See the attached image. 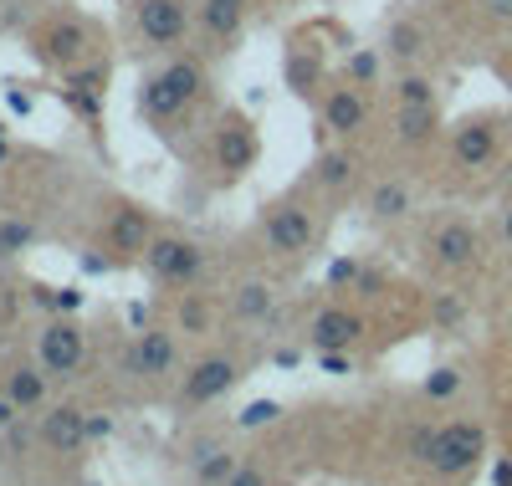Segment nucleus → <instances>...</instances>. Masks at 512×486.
<instances>
[{
    "instance_id": "nucleus-16",
    "label": "nucleus",
    "mask_w": 512,
    "mask_h": 486,
    "mask_svg": "<svg viewBox=\"0 0 512 486\" xmlns=\"http://www.w3.org/2000/svg\"><path fill=\"white\" fill-rule=\"evenodd\" d=\"M241 21H246V0H205L200 6V26L216 41H236Z\"/></svg>"
},
{
    "instance_id": "nucleus-34",
    "label": "nucleus",
    "mask_w": 512,
    "mask_h": 486,
    "mask_svg": "<svg viewBox=\"0 0 512 486\" xmlns=\"http://www.w3.org/2000/svg\"><path fill=\"white\" fill-rule=\"evenodd\" d=\"M492 481H497V486H512V461H497V471H492Z\"/></svg>"
},
{
    "instance_id": "nucleus-1",
    "label": "nucleus",
    "mask_w": 512,
    "mask_h": 486,
    "mask_svg": "<svg viewBox=\"0 0 512 486\" xmlns=\"http://www.w3.org/2000/svg\"><path fill=\"white\" fill-rule=\"evenodd\" d=\"M200 87H205L200 62H190V57H185V62H169V67H159L154 77L139 82V113L154 118V123H164V118L185 113V108L200 98Z\"/></svg>"
},
{
    "instance_id": "nucleus-9",
    "label": "nucleus",
    "mask_w": 512,
    "mask_h": 486,
    "mask_svg": "<svg viewBox=\"0 0 512 486\" xmlns=\"http://www.w3.org/2000/svg\"><path fill=\"white\" fill-rule=\"evenodd\" d=\"M359 333H364V318L359 313H344V307H328V313H318L308 323V343L318 353H344Z\"/></svg>"
},
{
    "instance_id": "nucleus-33",
    "label": "nucleus",
    "mask_w": 512,
    "mask_h": 486,
    "mask_svg": "<svg viewBox=\"0 0 512 486\" xmlns=\"http://www.w3.org/2000/svg\"><path fill=\"white\" fill-rule=\"evenodd\" d=\"M482 11H487L492 21H502V26H512V0H482Z\"/></svg>"
},
{
    "instance_id": "nucleus-30",
    "label": "nucleus",
    "mask_w": 512,
    "mask_h": 486,
    "mask_svg": "<svg viewBox=\"0 0 512 486\" xmlns=\"http://www.w3.org/2000/svg\"><path fill=\"white\" fill-rule=\"evenodd\" d=\"M456 389H461V374L456 369H436L431 379H425V394H431V400H451Z\"/></svg>"
},
{
    "instance_id": "nucleus-38",
    "label": "nucleus",
    "mask_w": 512,
    "mask_h": 486,
    "mask_svg": "<svg viewBox=\"0 0 512 486\" xmlns=\"http://www.w3.org/2000/svg\"><path fill=\"white\" fill-rule=\"evenodd\" d=\"M0 139H6V123H0Z\"/></svg>"
},
{
    "instance_id": "nucleus-25",
    "label": "nucleus",
    "mask_w": 512,
    "mask_h": 486,
    "mask_svg": "<svg viewBox=\"0 0 512 486\" xmlns=\"http://www.w3.org/2000/svg\"><path fill=\"white\" fill-rule=\"evenodd\" d=\"M287 87H292L297 98H308L313 87H318V62L303 57V52H292V57H287Z\"/></svg>"
},
{
    "instance_id": "nucleus-35",
    "label": "nucleus",
    "mask_w": 512,
    "mask_h": 486,
    "mask_svg": "<svg viewBox=\"0 0 512 486\" xmlns=\"http://www.w3.org/2000/svg\"><path fill=\"white\" fill-rule=\"evenodd\" d=\"M502 241H507V251H512V205L502 210Z\"/></svg>"
},
{
    "instance_id": "nucleus-37",
    "label": "nucleus",
    "mask_w": 512,
    "mask_h": 486,
    "mask_svg": "<svg viewBox=\"0 0 512 486\" xmlns=\"http://www.w3.org/2000/svg\"><path fill=\"white\" fill-rule=\"evenodd\" d=\"M6 159H11V144H6V139H0V164H6Z\"/></svg>"
},
{
    "instance_id": "nucleus-12",
    "label": "nucleus",
    "mask_w": 512,
    "mask_h": 486,
    "mask_svg": "<svg viewBox=\"0 0 512 486\" xmlns=\"http://www.w3.org/2000/svg\"><path fill=\"white\" fill-rule=\"evenodd\" d=\"M128 369H134V374H149V379L175 374V338H169L164 328H149V333H139L134 353H128Z\"/></svg>"
},
{
    "instance_id": "nucleus-3",
    "label": "nucleus",
    "mask_w": 512,
    "mask_h": 486,
    "mask_svg": "<svg viewBox=\"0 0 512 486\" xmlns=\"http://www.w3.org/2000/svg\"><path fill=\"white\" fill-rule=\"evenodd\" d=\"M144 261H149V272H154L159 282H169V287H195V282L205 277V251H200L195 241L159 236V241H149Z\"/></svg>"
},
{
    "instance_id": "nucleus-7",
    "label": "nucleus",
    "mask_w": 512,
    "mask_h": 486,
    "mask_svg": "<svg viewBox=\"0 0 512 486\" xmlns=\"http://www.w3.org/2000/svg\"><path fill=\"white\" fill-rule=\"evenodd\" d=\"M241 379V364L226 359V353H216V359H200L190 374H185V394H180V405H210V400H221V394Z\"/></svg>"
},
{
    "instance_id": "nucleus-17",
    "label": "nucleus",
    "mask_w": 512,
    "mask_h": 486,
    "mask_svg": "<svg viewBox=\"0 0 512 486\" xmlns=\"http://www.w3.org/2000/svg\"><path fill=\"white\" fill-rule=\"evenodd\" d=\"M6 400H11L16 410H36L41 400H47V369L16 364V369L6 374Z\"/></svg>"
},
{
    "instance_id": "nucleus-20",
    "label": "nucleus",
    "mask_w": 512,
    "mask_h": 486,
    "mask_svg": "<svg viewBox=\"0 0 512 486\" xmlns=\"http://www.w3.org/2000/svg\"><path fill=\"white\" fill-rule=\"evenodd\" d=\"M272 307H277V297H272V287H262V282H246V287H236V297H231V313L246 318V323H267Z\"/></svg>"
},
{
    "instance_id": "nucleus-13",
    "label": "nucleus",
    "mask_w": 512,
    "mask_h": 486,
    "mask_svg": "<svg viewBox=\"0 0 512 486\" xmlns=\"http://www.w3.org/2000/svg\"><path fill=\"white\" fill-rule=\"evenodd\" d=\"M369 108L359 98V87H333L328 103H323V123H328V134H354V128H364Z\"/></svg>"
},
{
    "instance_id": "nucleus-23",
    "label": "nucleus",
    "mask_w": 512,
    "mask_h": 486,
    "mask_svg": "<svg viewBox=\"0 0 512 486\" xmlns=\"http://www.w3.org/2000/svg\"><path fill=\"white\" fill-rule=\"evenodd\" d=\"M395 98H400V108H436V82L420 72H405L395 82Z\"/></svg>"
},
{
    "instance_id": "nucleus-6",
    "label": "nucleus",
    "mask_w": 512,
    "mask_h": 486,
    "mask_svg": "<svg viewBox=\"0 0 512 486\" xmlns=\"http://www.w3.org/2000/svg\"><path fill=\"white\" fill-rule=\"evenodd\" d=\"M82 353H88V343H82V328L77 323H47L36 338V359L47 374H77L82 369Z\"/></svg>"
},
{
    "instance_id": "nucleus-2",
    "label": "nucleus",
    "mask_w": 512,
    "mask_h": 486,
    "mask_svg": "<svg viewBox=\"0 0 512 486\" xmlns=\"http://www.w3.org/2000/svg\"><path fill=\"white\" fill-rule=\"evenodd\" d=\"M482 451H487V430L477 425V420H456V425H441V435H436V456H431V471L436 476H446V481H456V476H466L477 461H482Z\"/></svg>"
},
{
    "instance_id": "nucleus-21",
    "label": "nucleus",
    "mask_w": 512,
    "mask_h": 486,
    "mask_svg": "<svg viewBox=\"0 0 512 486\" xmlns=\"http://www.w3.org/2000/svg\"><path fill=\"white\" fill-rule=\"evenodd\" d=\"M369 210H374L379 220H400V215L410 210V190H405L400 180H384V185H374V195H369Z\"/></svg>"
},
{
    "instance_id": "nucleus-22",
    "label": "nucleus",
    "mask_w": 512,
    "mask_h": 486,
    "mask_svg": "<svg viewBox=\"0 0 512 486\" xmlns=\"http://www.w3.org/2000/svg\"><path fill=\"white\" fill-rule=\"evenodd\" d=\"M384 52H390L395 62H415V57L425 52V31H420L415 21H395V26H390V47H384Z\"/></svg>"
},
{
    "instance_id": "nucleus-14",
    "label": "nucleus",
    "mask_w": 512,
    "mask_h": 486,
    "mask_svg": "<svg viewBox=\"0 0 512 486\" xmlns=\"http://www.w3.org/2000/svg\"><path fill=\"white\" fill-rule=\"evenodd\" d=\"M108 246L123 251V256H134V251H149V215L134 210V205H123L113 220H108Z\"/></svg>"
},
{
    "instance_id": "nucleus-11",
    "label": "nucleus",
    "mask_w": 512,
    "mask_h": 486,
    "mask_svg": "<svg viewBox=\"0 0 512 486\" xmlns=\"http://www.w3.org/2000/svg\"><path fill=\"white\" fill-rule=\"evenodd\" d=\"M451 149H456V164H461V169L492 164V154H497V128H492V118H466V123L456 128Z\"/></svg>"
},
{
    "instance_id": "nucleus-29",
    "label": "nucleus",
    "mask_w": 512,
    "mask_h": 486,
    "mask_svg": "<svg viewBox=\"0 0 512 486\" xmlns=\"http://www.w3.org/2000/svg\"><path fill=\"white\" fill-rule=\"evenodd\" d=\"M180 328L185 333H210V307L200 297H185L180 302Z\"/></svg>"
},
{
    "instance_id": "nucleus-8",
    "label": "nucleus",
    "mask_w": 512,
    "mask_h": 486,
    "mask_svg": "<svg viewBox=\"0 0 512 486\" xmlns=\"http://www.w3.org/2000/svg\"><path fill=\"white\" fill-rule=\"evenodd\" d=\"M36 435H41V446H47V451H57V456H77L82 446H88V415H82L77 405H57V410L41 415Z\"/></svg>"
},
{
    "instance_id": "nucleus-24",
    "label": "nucleus",
    "mask_w": 512,
    "mask_h": 486,
    "mask_svg": "<svg viewBox=\"0 0 512 486\" xmlns=\"http://www.w3.org/2000/svg\"><path fill=\"white\" fill-rule=\"evenodd\" d=\"M313 180H318V185H328V190H344V185L354 180V154H323Z\"/></svg>"
},
{
    "instance_id": "nucleus-19",
    "label": "nucleus",
    "mask_w": 512,
    "mask_h": 486,
    "mask_svg": "<svg viewBox=\"0 0 512 486\" xmlns=\"http://www.w3.org/2000/svg\"><path fill=\"white\" fill-rule=\"evenodd\" d=\"M436 128H441L436 108H400V113H395V139L410 144V149H415V144H431Z\"/></svg>"
},
{
    "instance_id": "nucleus-36",
    "label": "nucleus",
    "mask_w": 512,
    "mask_h": 486,
    "mask_svg": "<svg viewBox=\"0 0 512 486\" xmlns=\"http://www.w3.org/2000/svg\"><path fill=\"white\" fill-rule=\"evenodd\" d=\"M6 323H11V313H6V302H0V333H6Z\"/></svg>"
},
{
    "instance_id": "nucleus-18",
    "label": "nucleus",
    "mask_w": 512,
    "mask_h": 486,
    "mask_svg": "<svg viewBox=\"0 0 512 486\" xmlns=\"http://www.w3.org/2000/svg\"><path fill=\"white\" fill-rule=\"evenodd\" d=\"M236 466H241V461H236L226 446H195V456H190V471H195L200 486H226Z\"/></svg>"
},
{
    "instance_id": "nucleus-5",
    "label": "nucleus",
    "mask_w": 512,
    "mask_h": 486,
    "mask_svg": "<svg viewBox=\"0 0 512 486\" xmlns=\"http://www.w3.org/2000/svg\"><path fill=\"white\" fill-rule=\"evenodd\" d=\"M134 26L149 47H175L190 31V0H139L134 6Z\"/></svg>"
},
{
    "instance_id": "nucleus-10",
    "label": "nucleus",
    "mask_w": 512,
    "mask_h": 486,
    "mask_svg": "<svg viewBox=\"0 0 512 486\" xmlns=\"http://www.w3.org/2000/svg\"><path fill=\"white\" fill-rule=\"evenodd\" d=\"M431 251H436L441 267L461 272V267H472V261H477L482 236H477V226H466V220H446V226L436 231V241H431Z\"/></svg>"
},
{
    "instance_id": "nucleus-28",
    "label": "nucleus",
    "mask_w": 512,
    "mask_h": 486,
    "mask_svg": "<svg viewBox=\"0 0 512 486\" xmlns=\"http://www.w3.org/2000/svg\"><path fill=\"white\" fill-rule=\"evenodd\" d=\"M436 435H441L436 425H415V430H410V440H405V451H410L415 461L431 466V456H436Z\"/></svg>"
},
{
    "instance_id": "nucleus-31",
    "label": "nucleus",
    "mask_w": 512,
    "mask_h": 486,
    "mask_svg": "<svg viewBox=\"0 0 512 486\" xmlns=\"http://www.w3.org/2000/svg\"><path fill=\"white\" fill-rule=\"evenodd\" d=\"M277 415H282V405H277V400H256V405H246V410H241V425H272Z\"/></svg>"
},
{
    "instance_id": "nucleus-27",
    "label": "nucleus",
    "mask_w": 512,
    "mask_h": 486,
    "mask_svg": "<svg viewBox=\"0 0 512 486\" xmlns=\"http://www.w3.org/2000/svg\"><path fill=\"white\" fill-rule=\"evenodd\" d=\"M31 226L26 220H0V256H16V251H26L31 246Z\"/></svg>"
},
{
    "instance_id": "nucleus-15",
    "label": "nucleus",
    "mask_w": 512,
    "mask_h": 486,
    "mask_svg": "<svg viewBox=\"0 0 512 486\" xmlns=\"http://www.w3.org/2000/svg\"><path fill=\"white\" fill-rule=\"evenodd\" d=\"M216 154H221V169H226V174H246V169L256 164V139H251V128H246L241 118H231V123L221 128Z\"/></svg>"
},
{
    "instance_id": "nucleus-4",
    "label": "nucleus",
    "mask_w": 512,
    "mask_h": 486,
    "mask_svg": "<svg viewBox=\"0 0 512 486\" xmlns=\"http://www.w3.org/2000/svg\"><path fill=\"white\" fill-rule=\"evenodd\" d=\"M262 236L277 256H303L318 241V220L308 215V205H272V215L262 220Z\"/></svg>"
},
{
    "instance_id": "nucleus-32",
    "label": "nucleus",
    "mask_w": 512,
    "mask_h": 486,
    "mask_svg": "<svg viewBox=\"0 0 512 486\" xmlns=\"http://www.w3.org/2000/svg\"><path fill=\"white\" fill-rule=\"evenodd\" d=\"M226 486H267V471L262 466H236Z\"/></svg>"
},
{
    "instance_id": "nucleus-26",
    "label": "nucleus",
    "mask_w": 512,
    "mask_h": 486,
    "mask_svg": "<svg viewBox=\"0 0 512 486\" xmlns=\"http://www.w3.org/2000/svg\"><path fill=\"white\" fill-rule=\"evenodd\" d=\"M82 52H88V47H82V26H57L52 31V57L57 62H77Z\"/></svg>"
}]
</instances>
